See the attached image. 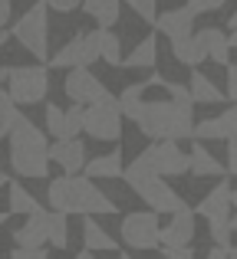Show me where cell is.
<instances>
[{
	"mask_svg": "<svg viewBox=\"0 0 237 259\" xmlns=\"http://www.w3.org/2000/svg\"><path fill=\"white\" fill-rule=\"evenodd\" d=\"M53 210L70 217H99V213H116V203L109 194L92 184L89 174H63L50 181V194H46Z\"/></svg>",
	"mask_w": 237,
	"mask_h": 259,
	"instance_id": "6da1fadb",
	"label": "cell"
},
{
	"mask_svg": "<svg viewBox=\"0 0 237 259\" xmlns=\"http://www.w3.org/2000/svg\"><path fill=\"white\" fill-rule=\"evenodd\" d=\"M7 161H10V167L20 177H30V181H46L50 177L53 158H50L46 135L26 115H20L13 132L7 135Z\"/></svg>",
	"mask_w": 237,
	"mask_h": 259,
	"instance_id": "7a4b0ae2",
	"label": "cell"
},
{
	"mask_svg": "<svg viewBox=\"0 0 237 259\" xmlns=\"http://www.w3.org/2000/svg\"><path fill=\"white\" fill-rule=\"evenodd\" d=\"M194 102L181 99H161V102H145L142 112L135 115V128L152 141H185L194 138Z\"/></svg>",
	"mask_w": 237,
	"mask_h": 259,
	"instance_id": "3957f363",
	"label": "cell"
},
{
	"mask_svg": "<svg viewBox=\"0 0 237 259\" xmlns=\"http://www.w3.org/2000/svg\"><path fill=\"white\" fill-rule=\"evenodd\" d=\"M122 181H125L128 187H132L152 210H158V213H168V217H172V213H178V210L188 207V203L181 200V194H175V190L168 187L165 177L155 174L142 158H135L132 164H125V174H122Z\"/></svg>",
	"mask_w": 237,
	"mask_h": 259,
	"instance_id": "277c9868",
	"label": "cell"
},
{
	"mask_svg": "<svg viewBox=\"0 0 237 259\" xmlns=\"http://www.w3.org/2000/svg\"><path fill=\"white\" fill-rule=\"evenodd\" d=\"M13 36H17L20 46H23L30 56H37L40 63L50 59V4H46V0L33 4L23 17L13 23Z\"/></svg>",
	"mask_w": 237,
	"mask_h": 259,
	"instance_id": "5b68a950",
	"label": "cell"
},
{
	"mask_svg": "<svg viewBox=\"0 0 237 259\" xmlns=\"http://www.w3.org/2000/svg\"><path fill=\"white\" fill-rule=\"evenodd\" d=\"M4 89L20 102V105H40L50 92V72L46 66H4Z\"/></svg>",
	"mask_w": 237,
	"mask_h": 259,
	"instance_id": "8992f818",
	"label": "cell"
},
{
	"mask_svg": "<svg viewBox=\"0 0 237 259\" xmlns=\"http://www.w3.org/2000/svg\"><path fill=\"white\" fill-rule=\"evenodd\" d=\"M96 59H103V26L76 33L70 43H63L50 56V69H79V66H92Z\"/></svg>",
	"mask_w": 237,
	"mask_h": 259,
	"instance_id": "52a82bcc",
	"label": "cell"
},
{
	"mask_svg": "<svg viewBox=\"0 0 237 259\" xmlns=\"http://www.w3.org/2000/svg\"><path fill=\"white\" fill-rule=\"evenodd\" d=\"M122 105L119 95L106 92L99 102L86 105V135H92L96 141H119L122 138Z\"/></svg>",
	"mask_w": 237,
	"mask_h": 259,
	"instance_id": "ba28073f",
	"label": "cell"
},
{
	"mask_svg": "<svg viewBox=\"0 0 237 259\" xmlns=\"http://www.w3.org/2000/svg\"><path fill=\"white\" fill-rule=\"evenodd\" d=\"M122 243L128 249H158L161 246V223L158 210H135L122 217Z\"/></svg>",
	"mask_w": 237,
	"mask_h": 259,
	"instance_id": "9c48e42d",
	"label": "cell"
},
{
	"mask_svg": "<svg viewBox=\"0 0 237 259\" xmlns=\"http://www.w3.org/2000/svg\"><path fill=\"white\" fill-rule=\"evenodd\" d=\"M139 158L161 177H181V174L191 171V151H185V148H181L178 141H172V138L168 141H152Z\"/></svg>",
	"mask_w": 237,
	"mask_h": 259,
	"instance_id": "30bf717a",
	"label": "cell"
},
{
	"mask_svg": "<svg viewBox=\"0 0 237 259\" xmlns=\"http://www.w3.org/2000/svg\"><path fill=\"white\" fill-rule=\"evenodd\" d=\"M63 92L70 102H79V105H92L99 102L109 89L99 82V76L89 69V66H79V69H66V79H63Z\"/></svg>",
	"mask_w": 237,
	"mask_h": 259,
	"instance_id": "8fae6325",
	"label": "cell"
},
{
	"mask_svg": "<svg viewBox=\"0 0 237 259\" xmlns=\"http://www.w3.org/2000/svg\"><path fill=\"white\" fill-rule=\"evenodd\" d=\"M46 132L53 138H76L86 132V105L73 102L70 108H59L56 102H46Z\"/></svg>",
	"mask_w": 237,
	"mask_h": 259,
	"instance_id": "7c38bea8",
	"label": "cell"
},
{
	"mask_svg": "<svg viewBox=\"0 0 237 259\" xmlns=\"http://www.w3.org/2000/svg\"><path fill=\"white\" fill-rule=\"evenodd\" d=\"M50 158H53V164H59L63 167V174H79V171H86V145L79 138H56L50 145Z\"/></svg>",
	"mask_w": 237,
	"mask_h": 259,
	"instance_id": "4fadbf2b",
	"label": "cell"
},
{
	"mask_svg": "<svg viewBox=\"0 0 237 259\" xmlns=\"http://www.w3.org/2000/svg\"><path fill=\"white\" fill-rule=\"evenodd\" d=\"M50 213L53 210H33L26 213V223L13 230V243L17 246H46L50 243Z\"/></svg>",
	"mask_w": 237,
	"mask_h": 259,
	"instance_id": "5bb4252c",
	"label": "cell"
},
{
	"mask_svg": "<svg viewBox=\"0 0 237 259\" xmlns=\"http://www.w3.org/2000/svg\"><path fill=\"white\" fill-rule=\"evenodd\" d=\"M194 17H198V13H191L188 7L165 10V13H158V20H155V30H158L161 36H168L172 43H178V39H188L194 33Z\"/></svg>",
	"mask_w": 237,
	"mask_h": 259,
	"instance_id": "9a60e30c",
	"label": "cell"
},
{
	"mask_svg": "<svg viewBox=\"0 0 237 259\" xmlns=\"http://www.w3.org/2000/svg\"><path fill=\"white\" fill-rule=\"evenodd\" d=\"M231 207H234V190L227 181H221L211 194H205V200L198 203V213L205 217L208 223L214 220H231Z\"/></svg>",
	"mask_w": 237,
	"mask_h": 259,
	"instance_id": "2e32d148",
	"label": "cell"
},
{
	"mask_svg": "<svg viewBox=\"0 0 237 259\" xmlns=\"http://www.w3.org/2000/svg\"><path fill=\"white\" fill-rule=\"evenodd\" d=\"M194 240V210L185 207L172 213V220L161 227V246H188Z\"/></svg>",
	"mask_w": 237,
	"mask_h": 259,
	"instance_id": "e0dca14e",
	"label": "cell"
},
{
	"mask_svg": "<svg viewBox=\"0 0 237 259\" xmlns=\"http://www.w3.org/2000/svg\"><path fill=\"white\" fill-rule=\"evenodd\" d=\"M172 53H175V59H178L181 66H191V69H198L205 59H211V56H208L205 39H201V33H191L188 39H178V43H172Z\"/></svg>",
	"mask_w": 237,
	"mask_h": 259,
	"instance_id": "ac0fdd59",
	"label": "cell"
},
{
	"mask_svg": "<svg viewBox=\"0 0 237 259\" xmlns=\"http://www.w3.org/2000/svg\"><path fill=\"white\" fill-rule=\"evenodd\" d=\"M201 39H205L208 46V56L214 59L218 66H231V36H227L224 30H218V26H205V30H198Z\"/></svg>",
	"mask_w": 237,
	"mask_h": 259,
	"instance_id": "d6986e66",
	"label": "cell"
},
{
	"mask_svg": "<svg viewBox=\"0 0 237 259\" xmlns=\"http://www.w3.org/2000/svg\"><path fill=\"white\" fill-rule=\"evenodd\" d=\"M86 174H89L92 181H112V177H122L125 174L122 154L119 151H106V154H99V158H92L89 164H86Z\"/></svg>",
	"mask_w": 237,
	"mask_h": 259,
	"instance_id": "ffe728a7",
	"label": "cell"
},
{
	"mask_svg": "<svg viewBox=\"0 0 237 259\" xmlns=\"http://www.w3.org/2000/svg\"><path fill=\"white\" fill-rule=\"evenodd\" d=\"M155 59H158V36L148 33L135 50L125 53V63H122V66H125V69H152Z\"/></svg>",
	"mask_w": 237,
	"mask_h": 259,
	"instance_id": "44dd1931",
	"label": "cell"
},
{
	"mask_svg": "<svg viewBox=\"0 0 237 259\" xmlns=\"http://www.w3.org/2000/svg\"><path fill=\"white\" fill-rule=\"evenodd\" d=\"M188 89H191V99L198 105H218V102H224V92L198 69H191V76H188Z\"/></svg>",
	"mask_w": 237,
	"mask_h": 259,
	"instance_id": "7402d4cb",
	"label": "cell"
},
{
	"mask_svg": "<svg viewBox=\"0 0 237 259\" xmlns=\"http://www.w3.org/2000/svg\"><path fill=\"white\" fill-rule=\"evenodd\" d=\"M4 187H7V210H10V213H33V210H40L37 197H33L23 184L10 181V177L4 174Z\"/></svg>",
	"mask_w": 237,
	"mask_h": 259,
	"instance_id": "603a6c76",
	"label": "cell"
},
{
	"mask_svg": "<svg viewBox=\"0 0 237 259\" xmlns=\"http://www.w3.org/2000/svg\"><path fill=\"white\" fill-rule=\"evenodd\" d=\"M125 0H83V10L96 20L103 30H112V23H119V13Z\"/></svg>",
	"mask_w": 237,
	"mask_h": 259,
	"instance_id": "cb8c5ba5",
	"label": "cell"
},
{
	"mask_svg": "<svg viewBox=\"0 0 237 259\" xmlns=\"http://www.w3.org/2000/svg\"><path fill=\"white\" fill-rule=\"evenodd\" d=\"M83 246L92 249V253H112L119 243L112 240V236L106 233V230L99 227L92 217H83Z\"/></svg>",
	"mask_w": 237,
	"mask_h": 259,
	"instance_id": "d4e9b609",
	"label": "cell"
},
{
	"mask_svg": "<svg viewBox=\"0 0 237 259\" xmlns=\"http://www.w3.org/2000/svg\"><path fill=\"white\" fill-rule=\"evenodd\" d=\"M191 174L194 177H224V164H221L205 145L194 141V148H191Z\"/></svg>",
	"mask_w": 237,
	"mask_h": 259,
	"instance_id": "484cf974",
	"label": "cell"
},
{
	"mask_svg": "<svg viewBox=\"0 0 237 259\" xmlns=\"http://www.w3.org/2000/svg\"><path fill=\"white\" fill-rule=\"evenodd\" d=\"M145 89H148V82H135V85H125L119 92V105H122V115H125V118L135 121V115L142 112V105H145Z\"/></svg>",
	"mask_w": 237,
	"mask_h": 259,
	"instance_id": "4316f807",
	"label": "cell"
},
{
	"mask_svg": "<svg viewBox=\"0 0 237 259\" xmlns=\"http://www.w3.org/2000/svg\"><path fill=\"white\" fill-rule=\"evenodd\" d=\"M50 246L56 249L70 246V213H59V210L50 213Z\"/></svg>",
	"mask_w": 237,
	"mask_h": 259,
	"instance_id": "83f0119b",
	"label": "cell"
},
{
	"mask_svg": "<svg viewBox=\"0 0 237 259\" xmlns=\"http://www.w3.org/2000/svg\"><path fill=\"white\" fill-rule=\"evenodd\" d=\"M13 102H17V99L4 89V95H0V135H4V138L13 132V125H17V118H20V112H17Z\"/></svg>",
	"mask_w": 237,
	"mask_h": 259,
	"instance_id": "f1b7e54d",
	"label": "cell"
},
{
	"mask_svg": "<svg viewBox=\"0 0 237 259\" xmlns=\"http://www.w3.org/2000/svg\"><path fill=\"white\" fill-rule=\"evenodd\" d=\"M103 59L109 66H122L125 63V50H122V39L112 30H103Z\"/></svg>",
	"mask_w": 237,
	"mask_h": 259,
	"instance_id": "f546056e",
	"label": "cell"
},
{
	"mask_svg": "<svg viewBox=\"0 0 237 259\" xmlns=\"http://www.w3.org/2000/svg\"><path fill=\"white\" fill-rule=\"evenodd\" d=\"M231 233H234V223H231V220H214V223H211V240L218 243V246L234 249V246H231Z\"/></svg>",
	"mask_w": 237,
	"mask_h": 259,
	"instance_id": "4dcf8cb0",
	"label": "cell"
},
{
	"mask_svg": "<svg viewBox=\"0 0 237 259\" xmlns=\"http://www.w3.org/2000/svg\"><path fill=\"white\" fill-rule=\"evenodd\" d=\"M218 121H221V132H224V141L237 138V102H234L231 108H224V112L218 115Z\"/></svg>",
	"mask_w": 237,
	"mask_h": 259,
	"instance_id": "1f68e13d",
	"label": "cell"
},
{
	"mask_svg": "<svg viewBox=\"0 0 237 259\" xmlns=\"http://www.w3.org/2000/svg\"><path fill=\"white\" fill-rule=\"evenodd\" d=\"M128 7H132L135 13H139L145 23H152L155 26V20H158V7H155V0H125Z\"/></svg>",
	"mask_w": 237,
	"mask_h": 259,
	"instance_id": "d6a6232c",
	"label": "cell"
},
{
	"mask_svg": "<svg viewBox=\"0 0 237 259\" xmlns=\"http://www.w3.org/2000/svg\"><path fill=\"white\" fill-rule=\"evenodd\" d=\"M10 259H50V253H46V246H17Z\"/></svg>",
	"mask_w": 237,
	"mask_h": 259,
	"instance_id": "836d02e7",
	"label": "cell"
},
{
	"mask_svg": "<svg viewBox=\"0 0 237 259\" xmlns=\"http://www.w3.org/2000/svg\"><path fill=\"white\" fill-rule=\"evenodd\" d=\"M227 0H188V10L191 13H214V10H221Z\"/></svg>",
	"mask_w": 237,
	"mask_h": 259,
	"instance_id": "e575fe53",
	"label": "cell"
},
{
	"mask_svg": "<svg viewBox=\"0 0 237 259\" xmlns=\"http://www.w3.org/2000/svg\"><path fill=\"white\" fill-rule=\"evenodd\" d=\"M161 89H165V92L172 95V99H181V102H194V99H191V89H188V85H178V82H168V79H165V82H161Z\"/></svg>",
	"mask_w": 237,
	"mask_h": 259,
	"instance_id": "d590c367",
	"label": "cell"
},
{
	"mask_svg": "<svg viewBox=\"0 0 237 259\" xmlns=\"http://www.w3.org/2000/svg\"><path fill=\"white\" fill-rule=\"evenodd\" d=\"M46 4H50V10H56V13H73V10L83 7V0H46Z\"/></svg>",
	"mask_w": 237,
	"mask_h": 259,
	"instance_id": "8d00e7d4",
	"label": "cell"
},
{
	"mask_svg": "<svg viewBox=\"0 0 237 259\" xmlns=\"http://www.w3.org/2000/svg\"><path fill=\"white\" fill-rule=\"evenodd\" d=\"M161 256L165 259H194V253L188 246H161Z\"/></svg>",
	"mask_w": 237,
	"mask_h": 259,
	"instance_id": "74e56055",
	"label": "cell"
},
{
	"mask_svg": "<svg viewBox=\"0 0 237 259\" xmlns=\"http://www.w3.org/2000/svg\"><path fill=\"white\" fill-rule=\"evenodd\" d=\"M227 95L237 102V63L227 66Z\"/></svg>",
	"mask_w": 237,
	"mask_h": 259,
	"instance_id": "f35d334b",
	"label": "cell"
},
{
	"mask_svg": "<svg viewBox=\"0 0 237 259\" xmlns=\"http://www.w3.org/2000/svg\"><path fill=\"white\" fill-rule=\"evenodd\" d=\"M227 171L237 174V138L227 141Z\"/></svg>",
	"mask_w": 237,
	"mask_h": 259,
	"instance_id": "ab89813d",
	"label": "cell"
},
{
	"mask_svg": "<svg viewBox=\"0 0 237 259\" xmlns=\"http://www.w3.org/2000/svg\"><path fill=\"white\" fill-rule=\"evenodd\" d=\"M205 259H231V249L227 246H218V243H214L211 249H208V256Z\"/></svg>",
	"mask_w": 237,
	"mask_h": 259,
	"instance_id": "60d3db41",
	"label": "cell"
},
{
	"mask_svg": "<svg viewBox=\"0 0 237 259\" xmlns=\"http://www.w3.org/2000/svg\"><path fill=\"white\" fill-rule=\"evenodd\" d=\"M227 36H231V46L237 50V13H231V20H227Z\"/></svg>",
	"mask_w": 237,
	"mask_h": 259,
	"instance_id": "b9f144b4",
	"label": "cell"
},
{
	"mask_svg": "<svg viewBox=\"0 0 237 259\" xmlns=\"http://www.w3.org/2000/svg\"><path fill=\"white\" fill-rule=\"evenodd\" d=\"M0 23H10V0H0Z\"/></svg>",
	"mask_w": 237,
	"mask_h": 259,
	"instance_id": "7bdbcfd3",
	"label": "cell"
},
{
	"mask_svg": "<svg viewBox=\"0 0 237 259\" xmlns=\"http://www.w3.org/2000/svg\"><path fill=\"white\" fill-rule=\"evenodd\" d=\"M73 259H96V253H92V249H83V253H79V256H73Z\"/></svg>",
	"mask_w": 237,
	"mask_h": 259,
	"instance_id": "ee69618b",
	"label": "cell"
},
{
	"mask_svg": "<svg viewBox=\"0 0 237 259\" xmlns=\"http://www.w3.org/2000/svg\"><path fill=\"white\" fill-rule=\"evenodd\" d=\"M231 223H234V233H237V217H231Z\"/></svg>",
	"mask_w": 237,
	"mask_h": 259,
	"instance_id": "f6af8a7d",
	"label": "cell"
},
{
	"mask_svg": "<svg viewBox=\"0 0 237 259\" xmlns=\"http://www.w3.org/2000/svg\"><path fill=\"white\" fill-rule=\"evenodd\" d=\"M119 259H132V256H128V253H119Z\"/></svg>",
	"mask_w": 237,
	"mask_h": 259,
	"instance_id": "bcb514c9",
	"label": "cell"
},
{
	"mask_svg": "<svg viewBox=\"0 0 237 259\" xmlns=\"http://www.w3.org/2000/svg\"><path fill=\"white\" fill-rule=\"evenodd\" d=\"M231 259H237V249H231Z\"/></svg>",
	"mask_w": 237,
	"mask_h": 259,
	"instance_id": "7dc6e473",
	"label": "cell"
},
{
	"mask_svg": "<svg viewBox=\"0 0 237 259\" xmlns=\"http://www.w3.org/2000/svg\"><path fill=\"white\" fill-rule=\"evenodd\" d=\"M234 207H237V190H234Z\"/></svg>",
	"mask_w": 237,
	"mask_h": 259,
	"instance_id": "c3c4849f",
	"label": "cell"
}]
</instances>
